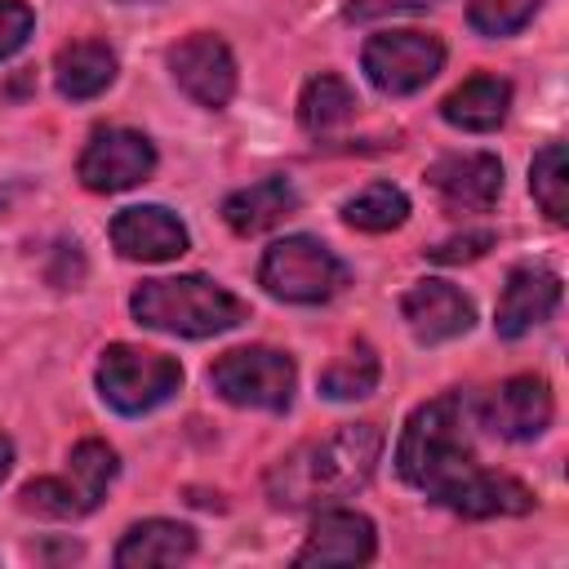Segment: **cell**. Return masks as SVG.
Masks as SVG:
<instances>
[{"label":"cell","instance_id":"11","mask_svg":"<svg viewBox=\"0 0 569 569\" xmlns=\"http://www.w3.org/2000/svg\"><path fill=\"white\" fill-rule=\"evenodd\" d=\"M173 84L204 111H222L236 98V58L222 36L213 31H191L164 53Z\"/></svg>","mask_w":569,"mask_h":569},{"label":"cell","instance_id":"17","mask_svg":"<svg viewBox=\"0 0 569 569\" xmlns=\"http://www.w3.org/2000/svg\"><path fill=\"white\" fill-rule=\"evenodd\" d=\"M302 204L298 187L284 178V173H271V178H258L240 191H231L222 200V222L236 231V236H262L271 227H280L284 218H293Z\"/></svg>","mask_w":569,"mask_h":569},{"label":"cell","instance_id":"19","mask_svg":"<svg viewBox=\"0 0 569 569\" xmlns=\"http://www.w3.org/2000/svg\"><path fill=\"white\" fill-rule=\"evenodd\" d=\"M196 551V529L182 525V520H164V516H151V520H138L124 529V538L116 542V565L120 569H142V565H178Z\"/></svg>","mask_w":569,"mask_h":569},{"label":"cell","instance_id":"14","mask_svg":"<svg viewBox=\"0 0 569 569\" xmlns=\"http://www.w3.org/2000/svg\"><path fill=\"white\" fill-rule=\"evenodd\" d=\"M400 316L413 333V342L422 347H436V342H449V338H462L471 325H476V307L471 298L449 284V280H413L400 298Z\"/></svg>","mask_w":569,"mask_h":569},{"label":"cell","instance_id":"29","mask_svg":"<svg viewBox=\"0 0 569 569\" xmlns=\"http://www.w3.org/2000/svg\"><path fill=\"white\" fill-rule=\"evenodd\" d=\"M9 471H13V440L0 436V485L9 480Z\"/></svg>","mask_w":569,"mask_h":569},{"label":"cell","instance_id":"28","mask_svg":"<svg viewBox=\"0 0 569 569\" xmlns=\"http://www.w3.org/2000/svg\"><path fill=\"white\" fill-rule=\"evenodd\" d=\"M440 0H347V18L351 22H373V18H387V13H413V9H431Z\"/></svg>","mask_w":569,"mask_h":569},{"label":"cell","instance_id":"2","mask_svg":"<svg viewBox=\"0 0 569 569\" xmlns=\"http://www.w3.org/2000/svg\"><path fill=\"white\" fill-rule=\"evenodd\" d=\"M378 458H382V431L373 422H342L338 431L307 440L280 462H271L262 476V489L280 511L329 507L365 489L373 480Z\"/></svg>","mask_w":569,"mask_h":569},{"label":"cell","instance_id":"27","mask_svg":"<svg viewBox=\"0 0 569 569\" xmlns=\"http://www.w3.org/2000/svg\"><path fill=\"white\" fill-rule=\"evenodd\" d=\"M489 249H493V231H462V236H449V240L431 244L427 258L453 267V262H476V258L489 253Z\"/></svg>","mask_w":569,"mask_h":569},{"label":"cell","instance_id":"4","mask_svg":"<svg viewBox=\"0 0 569 569\" xmlns=\"http://www.w3.org/2000/svg\"><path fill=\"white\" fill-rule=\"evenodd\" d=\"M120 471V458L107 440H80L71 453H67V471L62 476H40V480H27L18 489V507L31 511V516H44V520H76V516H89L111 480Z\"/></svg>","mask_w":569,"mask_h":569},{"label":"cell","instance_id":"6","mask_svg":"<svg viewBox=\"0 0 569 569\" xmlns=\"http://www.w3.org/2000/svg\"><path fill=\"white\" fill-rule=\"evenodd\" d=\"M209 387L236 409L284 413L298 391V365L280 347H231L209 365Z\"/></svg>","mask_w":569,"mask_h":569},{"label":"cell","instance_id":"18","mask_svg":"<svg viewBox=\"0 0 569 569\" xmlns=\"http://www.w3.org/2000/svg\"><path fill=\"white\" fill-rule=\"evenodd\" d=\"M116 71L120 62L107 40H76V44H62L53 58V84L67 102H89L107 93L116 84Z\"/></svg>","mask_w":569,"mask_h":569},{"label":"cell","instance_id":"22","mask_svg":"<svg viewBox=\"0 0 569 569\" xmlns=\"http://www.w3.org/2000/svg\"><path fill=\"white\" fill-rule=\"evenodd\" d=\"M409 218V196L396 182H369L342 204V222L356 231H396Z\"/></svg>","mask_w":569,"mask_h":569},{"label":"cell","instance_id":"26","mask_svg":"<svg viewBox=\"0 0 569 569\" xmlns=\"http://www.w3.org/2000/svg\"><path fill=\"white\" fill-rule=\"evenodd\" d=\"M36 31V9L27 0H0V62L13 58Z\"/></svg>","mask_w":569,"mask_h":569},{"label":"cell","instance_id":"3","mask_svg":"<svg viewBox=\"0 0 569 569\" xmlns=\"http://www.w3.org/2000/svg\"><path fill=\"white\" fill-rule=\"evenodd\" d=\"M129 311L142 329L173 338H213L249 320V302L209 276H160L129 293Z\"/></svg>","mask_w":569,"mask_h":569},{"label":"cell","instance_id":"21","mask_svg":"<svg viewBox=\"0 0 569 569\" xmlns=\"http://www.w3.org/2000/svg\"><path fill=\"white\" fill-rule=\"evenodd\" d=\"M356 93H351V84L342 80V76H333V71H320V76H311L307 84H302V93H298V124L311 133V138H329L333 129H342L351 116H356Z\"/></svg>","mask_w":569,"mask_h":569},{"label":"cell","instance_id":"20","mask_svg":"<svg viewBox=\"0 0 569 569\" xmlns=\"http://www.w3.org/2000/svg\"><path fill=\"white\" fill-rule=\"evenodd\" d=\"M507 111H511V80L502 76H471L440 102L445 124L462 133H493L507 120Z\"/></svg>","mask_w":569,"mask_h":569},{"label":"cell","instance_id":"23","mask_svg":"<svg viewBox=\"0 0 569 569\" xmlns=\"http://www.w3.org/2000/svg\"><path fill=\"white\" fill-rule=\"evenodd\" d=\"M378 378H382L378 351H373L369 342H356L347 356H338V360L320 373V396H325V400H365V396H373Z\"/></svg>","mask_w":569,"mask_h":569},{"label":"cell","instance_id":"5","mask_svg":"<svg viewBox=\"0 0 569 569\" xmlns=\"http://www.w3.org/2000/svg\"><path fill=\"white\" fill-rule=\"evenodd\" d=\"M258 284L276 302L320 307V302H329V298H338L347 289V267L325 240L298 231V236H284V240L262 249Z\"/></svg>","mask_w":569,"mask_h":569},{"label":"cell","instance_id":"24","mask_svg":"<svg viewBox=\"0 0 569 569\" xmlns=\"http://www.w3.org/2000/svg\"><path fill=\"white\" fill-rule=\"evenodd\" d=\"M529 191H533L538 209L551 222H569V156H565V142H547L542 151H533Z\"/></svg>","mask_w":569,"mask_h":569},{"label":"cell","instance_id":"7","mask_svg":"<svg viewBox=\"0 0 569 569\" xmlns=\"http://www.w3.org/2000/svg\"><path fill=\"white\" fill-rule=\"evenodd\" d=\"M98 396L124 418H142L160 409L182 387V365L164 351H147L133 342H111L98 360Z\"/></svg>","mask_w":569,"mask_h":569},{"label":"cell","instance_id":"1","mask_svg":"<svg viewBox=\"0 0 569 569\" xmlns=\"http://www.w3.org/2000/svg\"><path fill=\"white\" fill-rule=\"evenodd\" d=\"M476 400L467 391H440L422 400L396 440V471L405 485L427 493V502L449 507L467 520L525 516L533 511V489L507 471H489L471 445Z\"/></svg>","mask_w":569,"mask_h":569},{"label":"cell","instance_id":"25","mask_svg":"<svg viewBox=\"0 0 569 569\" xmlns=\"http://www.w3.org/2000/svg\"><path fill=\"white\" fill-rule=\"evenodd\" d=\"M538 9H542V0H467V22L480 36L502 40V36L525 31Z\"/></svg>","mask_w":569,"mask_h":569},{"label":"cell","instance_id":"13","mask_svg":"<svg viewBox=\"0 0 569 569\" xmlns=\"http://www.w3.org/2000/svg\"><path fill=\"white\" fill-rule=\"evenodd\" d=\"M111 244L129 262H173L187 253L191 231L164 204H129L111 218Z\"/></svg>","mask_w":569,"mask_h":569},{"label":"cell","instance_id":"16","mask_svg":"<svg viewBox=\"0 0 569 569\" xmlns=\"http://www.w3.org/2000/svg\"><path fill=\"white\" fill-rule=\"evenodd\" d=\"M427 182L440 191V200L449 209H467V213H485L498 196H502V160L489 151H458V156H440L427 169Z\"/></svg>","mask_w":569,"mask_h":569},{"label":"cell","instance_id":"8","mask_svg":"<svg viewBox=\"0 0 569 569\" xmlns=\"http://www.w3.org/2000/svg\"><path fill=\"white\" fill-rule=\"evenodd\" d=\"M360 67L369 76V84L387 98H409L418 89H427L440 71H445V40L431 31H378L365 40L360 49Z\"/></svg>","mask_w":569,"mask_h":569},{"label":"cell","instance_id":"15","mask_svg":"<svg viewBox=\"0 0 569 569\" xmlns=\"http://www.w3.org/2000/svg\"><path fill=\"white\" fill-rule=\"evenodd\" d=\"M560 307V276L551 267L538 262H520L507 271V284L498 293V311H493V333L516 342L529 329H538L542 320H551V311Z\"/></svg>","mask_w":569,"mask_h":569},{"label":"cell","instance_id":"9","mask_svg":"<svg viewBox=\"0 0 569 569\" xmlns=\"http://www.w3.org/2000/svg\"><path fill=\"white\" fill-rule=\"evenodd\" d=\"M151 173H156V142L138 129H124V124L93 129L80 160H76V178L98 196L129 191V187L147 182Z\"/></svg>","mask_w":569,"mask_h":569},{"label":"cell","instance_id":"30","mask_svg":"<svg viewBox=\"0 0 569 569\" xmlns=\"http://www.w3.org/2000/svg\"><path fill=\"white\" fill-rule=\"evenodd\" d=\"M120 4H156V0H120Z\"/></svg>","mask_w":569,"mask_h":569},{"label":"cell","instance_id":"10","mask_svg":"<svg viewBox=\"0 0 569 569\" xmlns=\"http://www.w3.org/2000/svg\"><path fill=\"white\" fill-rule=\"evenodd\" d=\"M551 418H556V396L538 373H516L476 400V427L511 445L538 440L551 427Z\"/></svg>","mask_w":569,"mask_h":569},{"label":"cell","instance_id":"12","mask_svg":"<svg viewBox=\"0 0 569 569\" xmlns=\"http://www.w3.org/2000/svg\"><path fill=\"white\" fill-rule=\"evenodd\" d=\"M378 556V529L365 511L351 507H320V516L307 529V542L298 547L293 565H369Z\"/></svg>","mask_w":569,"mask_h":569}]
</instances>
